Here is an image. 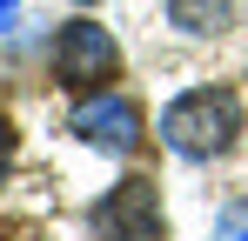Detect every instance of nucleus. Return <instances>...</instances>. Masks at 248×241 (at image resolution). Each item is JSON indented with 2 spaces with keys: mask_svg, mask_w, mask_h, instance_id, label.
<instances>
[{
  "mask_svg": "<svg viewBox=\"0 0 248 241\" xmlns=\"http://www.w3.org/2000/svg\"><path fill=\"white\" fill-rule=\"evenodd\" d=\"M242 134V101L235 87H188L161 107V148L181 161H221Z\"/></svg>",
  "mask_w": 248,
  "mask_h": 241,
  "instance_id": "nucleus-1",
  "label": "nucleus"
},
{
  "mask_svg": "<svg viewBox=\"0 0 248 241\" xmlns=\"http://www.w3.org/2000/svg\"><path fill=\"white\" fill-rule=\"evenodd\" d=\"M94 235L101 241H168V221H161V188L155 181H121L114 195L94 208Z\"/></svg>",
  "mask_w": 248,
  "mask_h": 241,
  "instance_id": "nucleus-2",
  "label": "nucleus"
},
{
  "mask_svg": "<svg viewBox=\"0 0 248 241\" xmlns=\"http://www.w3.org/2000/svg\"><path fill=\"white\" fill-rule=\"evenodd\" d=\"M74 134H81L87 148H101V154H134L141 141H148V127H141V107L127 101V94H87L81 107H74V120H67Z\"/></svg>",
  "mask_w": 248,
  "mask_h": 241,
  "instance_id": "nucleus-3",
  "label": "nucleus"
},
{
  "mask_svg": "<svg viewBox=\"0 0 248 241\" xmlns=\"http://www.w3.org/2000/svg\"><path fill=\"white\" fill-rule=\"evenodd\" d=\"M114 74V40L101 20H67L61 34H54V80H67V87H101V80Z\"/></svg>",
  "mask_w": 248,
  "mask_h": 241,
  "instance_id": "nucleus-4",
  "label": "nucleus"
},
{
  "mask_svg": "<svg viewBox=\"0 0 248 241\" xmlns=\"http://www.w3.org/2000/svg\"><path fill=\"white\" fill-rule=\"evenodd\" d=\"M168 20H174L181 34H228L235 0H168Z\"/></svg>",
  "mask_w": 248,
  "mask_h": 241,
  "instance_id": "nucleus-5",
  "label": "nucleus"
},
{
  "mask_svg": "<svg viewBox=\"0 0 248 241\" xmlns=\"http://www.w3.org/2000/svg\"><path fill=\"white\" fill-rule=\"evenodd\" d=\"M215 241H248V201H228L215 214Z\"/></svg>",
  "mask_w": 248,
  "mask_h": 241,
  "instance_id": "nucleus-6",
  "label": "nucleus"
},
{
  "mask_svg": "<svg viewBox=\"0 0 248 241\" xmlns=\"http://www.w3.org/2000/svg\"><path fill=\"white\" fill-rule=\"evenodd\" d=\"M7 161H14V127L0 120V174H7Z\"/></svg>",
  "mask_w": 248,
  "mask_h": 241,
  "instance_id": "nucleus-7",
  "label": "nucleus"
},
{
  "mask_svg": "<svg viewBox=\"0 0 248 241\" xmlns=\"http://www.w3.org/2000/svg\"><path fill=\"white\" fill-rule=\"evenodd\" d=\"M14 14H20V0H0V27H7V20H14Z\"/></svg>",
  "mask_w": 248,
  "mask_h": 241,
  "instance_id": "nucleus-8",
  "label": "nucleus"
},
{
  "mask_svg": "<svg viewBox=\"0 0 248 241\" xmlns=\"http://www.w3.org/2000/svg\"><path fill=\"white\" fill-rule=\"evenodd\" d=\"M74 7H94V0H74Z\"/></svg>",
  "mask_w": 248,
  "mask_h": 241,
  "instance_id": "nucleus-9",
  "label": "nucleus"
}]
</instances>
